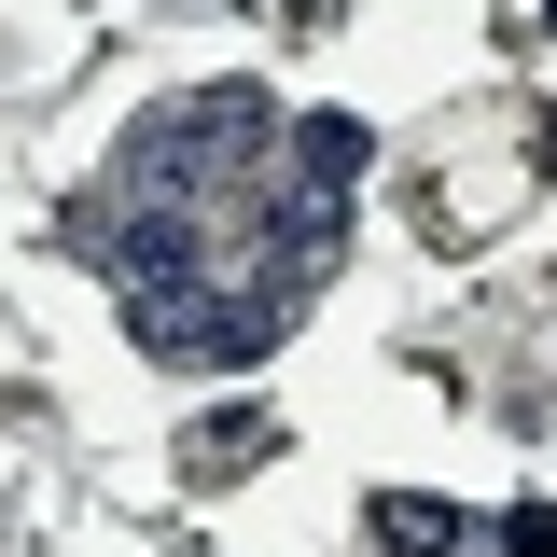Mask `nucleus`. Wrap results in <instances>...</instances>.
<instances>
[{
  "instance_id": "1",
  "label": "nucleus",
  "mask_w": 557,
  "mask_h": 557,
  "mask_svg": "<svg viewBox=\"0 0 557 557\" xmlns=\"http://www.w3.org/2000/svg\"><path fill=\"white\" fill-rule=\"evenodd\" d=\"M251 139H265V84H209V98H182V112H153V126L126 139V182L196 209L209 182H223V153H251Z\"/></svg>"
},
{
  "instance_id": "2",
  "label": "nucleus",
  "mask_w": 557,
  "mask_h": 557,
  "mask_svg": "<svg viewBox=\"0 0 557 557\" xmlns=\"http://www.w3.org/2000/svg\"><path fill=\"white\" fill-rule=\"evenodd\" d=\"M70 237L126 278V293H182V278H209V223H196L182 196H139L126 223H70Z\"/></svg>"
},
{
  "instance_id": "3",
  "label": "nucleus",
  "mask_w": 557,
  "mask_h": 557,
  "mask_svg": "<svg viewBox=\"0 0 557 557\" xmlns=\"http://www.w3.org/2000/svg\"><path fill=\"white\" fill-rule=\"evenodd\" d=\"M293 153H307V168H293V182H321V196H348V182H362V153H376V139L348 126V112H307V126H293Z\"/></svg>"
},
{
  "instance_id": "4",
  "label": "nucleus",
  "mask_w": 557,
  "mask_h": 557,
  "mask_svg": "<svg viewBox=\"0 0 557 557\" xmlns=\"http://www.w3.org/2000/svg\"><path fill=\"white\" fill-rule=\"evenodd\" d=\"M376 544H391V557H460L474 530H460L446 502H418V487H405V502H376Z\"/></svg>"
},
{
  "instance_id": "5",
  "label": "nucleus",
  "mask_w": 557,
  "mask_h": 557,
  "mask_svg": "<svg viewBox=\"0 0 557 557\" xmlns=\"http://www.w3.org/2000/svg\"><path fill=\"white\" fill-rule=\"evenodd\" d=\"M544 153H557V126H544Z\"/></svg>"
},
{
  "instance_id": "6",
  "label": "nucleus",
  "mask_w": 557,
  "mask_h": 557,
  "mask_svg": "<svg viewBox=\"0 0 557 557\" xmlns=\"http://www.w3.org/2000/svg\"><path fill=\"white\" fill-rule=\"evenodd\" d=\"M544 14H557V0H544Z\"/></svg>"
}]
</instances>
